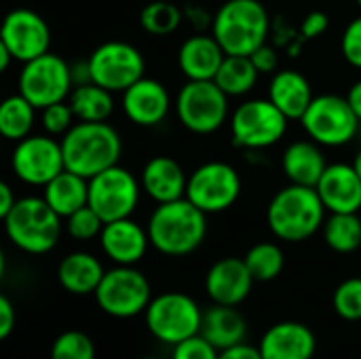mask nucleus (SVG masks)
<instances>
[{"mask_svg":"<svg viewBox=\"0 0 361 359\" xmlns=\"http://www.w3.org/2000/svg\"><path fill=\"white\" fill-rule=\"evenodd\" d=\"M15 307L8 296H0V339H8L15 328Z\"/></svg>","mask_w":361,"mask_h":359,"instance_id":"nucleus-43","label":"nucleus"},{"mask_svg":"<svg viewBox=\"0 0 361 359\" xmlns=\"http://www.w3.org/2000/svg\"><path fill=\"white\" fill-rule=\"evenodd\" d=\"M357 4H360V8H361V0H357Z\"/></svg>","mask_w":361,"mask_h":359,"instance_id":"nucleus-50","label":"nucleus"},{"mask_svg":"<svg viewBox=\"0 0 361 359\" xmlns=\"http://www.w3.org/2000/svg\"><path fill=\"white\" fill-rule=\"evenodd\" d=\"M74 123H76V116H74V110L68 99L51 104L40 110V125H42L44 133H49L53 138H63L74 127Z\"/></svg>","mask_w":361,"mask_h":359,"instance_id":"nucleus-38","label":"nucleus"},{"mask_svg":"<svg viewBox=\"0 0 361 359\" xmlns=\"http://www.w3.org/2000/svg\"><path fill=\"white\" fill-rule=\"evenodd\" d=\"M218 359H264L258 347H252L247 343H239L231 349H224L220 351V358Z\"/></svg>","mask_w":361,"mask_h":359,"instance_id":"nucleus-44","label":"nucleus"},{"mask_svg":"<svg viewBox=\"0 0 361 359\" xmlns=\"http://www.w3.org/2000/svg\"><path fill=\"white\" fill-rule=\"evenodd\" d=\"M42 197L61 218H68L89 205V180L63 169L42 188Z\"/></svg>","mask_w":361,"mask_h":359,"instance_id":"nucleus-28","label":"nucleus"},{"mask_svg":"<svg viewBox=\"0 0 361 359\" xmlns=\"http://www.w3.org/2000/svg\"><path fill=\"white\" fill-rule=\"evenodd\" d=\"M2 220L8 241L32 256L51 252L61 235V216L44 197H19Z\"/></svg>","mask_w":361,"mask_h":359,"instance_id":"nucleus-5","label":"nucleus"},{"mask_svg":"<svg viewBox=\"0 0 361 359\" xmlns=\"http://www.w3.org/2000/svg\"><path fill=\"white\" fill-rule=\"evenodd\" d=\"M66 169L91 180L93 176L118 165L123 154L121 133L108 123L76 121L61 138Z\"/></svg>","mask_w":361,"mask_h":359,"instance_id":"nucleus-3","label":"nucleus"},{"mask_svg":"<svg viewBox=\"0 0 361 359\" xmlns=\"http://www.w3.org/2000/svg\"><path fill=\"white\" fill-rule=\"evenodd\" d=\"M290 118L267 97L245 99L228 118L233 144L243 150H264L281 142Z\"/></svg>","mask_w":361,"mask_h":359,"instance_id":"nucleus-8","label":"nucleus"},{"mask_svg":"<svg viewBox=\"0 0 361 359\" xmlns=\"http://www.w3.org/2000/svg\"><path fill=\"white\" fill-rule=\"evenodd\" d=\"M328 161L324 154V146L309 140L292 142L281 154V171L290 184L298 186H317L324 171L328 169Z\"/></svg>","mask_w":361,"mask_h":359,"instance_id":"nucleus-24","label":"nucleus"},{"mask_svg":"<svg viewBox=\"0 0 361 359\" xmlns=\"http://www.w3.org/2000/svg\"><path fill=\"white\" fill-rule=\"evenodd\" d=\"M123 112L127 121L137 127L161 125L171 110V95L167 87L157 78H140L129 89L123 91Z\"/></svg>","mask_w":361,"mask_h":359,"instance_id":"nucleus-17","label":"nucleus"},{"mask_svg":"<svg viewBox=\"0 0 361 359\" xmlns=\"http://www.w3.org/2000/svg\"><path fill=\"white\" fill-rule=\"evenodd\" d=\"M247 324L237 307L214 305L203 315L201 336H205L218 351L231 349L239 343H245Z\"/></svg>","mask_w":361,"mask_h":359,"instance_id":"nucleus-27","label":"nucleus"},{"mask_svg":"<svg viewBox=\"0 0 361 359\" xmlns=\"http://www.w3.org/2000/svg\"><path fill=\"white\" fill-rule=\"evenodd\" d=\"M328 209L313 186L288 184L271 199L267 207V224L271 233L288 243L311 239L324 229Z\"/></svg>","mask_w":361,"mask_h":359,"instance_id":"nucleus-2","label":"nucleus"},{"mask_svg":"<svg viewBox=\"0 0 361 359\" xmlns=\"http://www.w3.org/2000/svg\"><path fill=\"white\" fill-rule=\"evenodd\" d=\"M104 224L106 222L102 220V216L91 205H85V207H80L78 212H74L72 216L66 218V231L76 241L99 239Z\"/></svg>","mask_w":361,"mask_h":359,"instance_id":"nucleus-37","label":"nucleus"},{"mask_svg":"<svg viewBox=\"0 0 361 359\" xmlns=\"http://www.w3.org/2000/svg\"><path fill=\"white\" fill-rule=\"evenodd\" d=\"M51 359H95V345L85 332L68 330L53 341Z\"/></svg>","mask_w":361,"mask_h":359,"instance_id":"nucleus-35","label":"nucleus"},{"mask_svg":"<svg viewBox=\"0 0 361 359\" xmlns=\"http://www.w3.org/2000/svg\"><path fill=\"white\" fill-rule=\"evenodd\" d=\"M142 182L129 169L114 165L89 180V205L104 222L131 218L140 205Z\"/></svg>","mask_w":361,"mask_h":359,"instance_id":"nucleus-14","label":"nucleus"},{"mask_svg":"<svg viewBox=\"0 0 361 359\" xmlns=\"http://www.w3.org/2000/svg\"><path fill=\"white\" fill-rule=\"evenodd\" d=\"M102 252L114 264L133 267L137 264L150 245L148 229L137 224L133 218H121L114 222H106L99 235Z\"/></svg>","mask_w":361,"mask_h":359,"instance_id":"nucleus-19","label":"nucleus"},{"mask_svg":"<svg viewBox=\"0 0 361 359\" xmlns=\"http://www.w3.org/2000/svg\"><path fill=\"white\" fill-rule=\"evenodd\" d=\"M106 275L104 264L97 256L89 252H72L68 254L57 267V281L59 286L76 296L95 294L97 286Z\"/></svg>","mask_w":361,"mask_h":359,"instance_id":"nucleus-26","label":"nucleus"},{"mask_svg":"<svg viewBox=\"0 0 361 359\" xmlns=\"http://www.w3.org/2000/svg\"><path fill=\"white\" fill-rule=\"evenodd\" d=\"M19 93L30 99L38 110L66 102L74 89V76H72V66L55 55V53H44L32 61H25L21 72H19Z\"/></svg>","mask_w":361,"mask_h":359,"instance_id":"nucleus-11","label":"nucleus"},{"mask_svg":"<svg viewBox=\"0 0 361 359\" xmlns=\"http://www.w3.org/2000/svg\"><path fill=\"white\" fill-rule=\"evenodd\" d=\"M89 76L112 93H123L133 83L144 78L146 61L142 51L125 40H108L93 49L87 59Z\"/></svg>","mask_w":361,"mask_h":359,"instance_id":"nucleus-12","label":"nucleus"},{"mask_svg":"<svg viewBox=\"0 0 361 359\" xmlns=\"http://www.w3.org/2000/svg\"><path fill=\"white\" fill-rule=\"evenodd\" d=\"M254 277L243 258H220L205 275V292L214 305L239 307L254 288Z\"/></svg>","mask_w":361,"mask_h":359,"instance_id":"nucleus-18","label":"nucleus"},{"mask_svg":"<svg viewBox=\"0 0 361 359\" xmlns=\"http://www.w3.org/2000/svg\"><path fill=\"white\" fill-rule=\"evenodd\" d=\"M258 349L264 359H313L317 339L300 322H279L262 334Z\"/></svg>","mask_w":361,"mask_h":359,"instance_id":"nucleus-21","label":"nucleus"},{"mask_svg":"<svg viewBox=\"0 0 361 359\" xmlns=\"http://www.w3.org/2000/svg\"><path fill=\"white\" fill-rule=\"evenodd\" d=\"M322 233L326 245L336 254H351L361 248V218L357 214H330Z\"/></svg>","mask_w":361,"mask_h":359,"instance_id":"nucleus-32","label":"nucleus"},{"mask_svg":"<svg viewBox=\"0 0 361 359\" xmlns=\"http://www.w3.org/2000/svg\"><path fill=\"white\" fill-rule=\"evenodd\" d=\"M150 245L165 256H188L201 248L207 237V214L186 197L169 203H157L148 218Z\"/></svg>","mask_w":361,"mask_h":359,"instance_id":"nucleus-1","label":"nucleus"},{"mask_svg":"<svg viewBox=\"0 0 361 359\" xmlns=\"http://www.w3.org/2000/svg\"><path fill=\"white\" fill-rule=\"evenodd\" d=\"M258 76L250 55H226L214 80L228 97H243L256 87Z\"/></svg>","mask_w":361,"mask_h":359,"instance_id":"nucleus-30","label":"nucleus"},{"mask_svg":"<svg viewBox=\"0 0 361 359\" xmlns=\"http://www.w3.org/2000/svg\"><path fill=\"white\" fill-rule=\"evenodd\" d=\"M332 307L345 322H361V277H349L334 290Z\"/></svg>","mask_w":361,"mask_h":359,"instance_id":"nucleus-36","label":"nucleus"},{"mask_svg":"<svg viewBox=\"0 0 361 359\" xmlns=\"http://www.w3.org/2000/svg\"><path fill=\"white\" fill-rule=\"evenodd\" d=\"M142 28L152 36H169L173 34L182 23V11L167 0H154L148 2L140 13Z\"/></svg>","mask_w":361,"mask_h":359,"instance_id":"nucleus-34","label":"nucleus"},{"mask_svg":"<svg viewBox=\"0 0 361 359\" xmlns=\"http://www.w3.org/2000/svg\"><path fill=\"white\" fill-rule=\"evenodd\" d=\"M347 99H349L353 112L357 114V118L361 121V78L351 85V89H349V93H347Z\"/></svg>","mask_w":361,"mask_h":359,"instance_id":"nucleus-46","label":"nucleus"},{"mask_svg":"<svg viewBox=\"0 0 361 359\" xmlns=\"http://www.w3.org/2000/svg\"><path fill=\"white\" fill-rule=\"evenodd\" d=\"M226 53L214 34H195L180 44L178 68L186 80H214Z\"/></svg>","mask_w":361,"mask_h":359,"instance_id":"nucleus-23","label":"nucleus"},{"mask_svg":"<svg viewBox=\"0 0 361 359\" xmlns=\"http://www.w3.org/2000/svg\"><path fill=\"white\" fill-rule=\"evenodd\" d=\"M307 135L324 148H338L355 140L361 121L353 112L347 95H315L300 118Z\"/></svg>","mask_w":361,"mask_h":359,"instance_id":"nucleus-9","label":"nucleus"},{"mask_svg":"<svg viewBox=\"0 0 361 359\" xmlns=\"http://www.w3.org/2000/svg\"><path fill=\"white\" fill-rule=\"evenodd\" d=\"M93 296L106 315L116 320H131L148 309L152 300V288L146 275L135 267L116 264L114 269L106 271Z\"/></svg>","mask_w":361,"mask_h":359,"instance_id":"nucleus-10","label":"nucleus"},{"mask_svg":"<svg viewBox=\"0 0 361 359\" xmlns=\"http://www.w3.org/2000/svg\"><path fill=\"white\" fill-rule=\"evenodd\" d=\"M250 57H252V61H254V66H256V70L260 74H275L279 70V55L267 42L260 49H256Z\"/></svg>","mask_w":361,"mask_h":359,"instance_id":"nucleus-41","label":"nucleus"},{"mask_svg":"<svg viewBox=\"0 0 361 359\" xmlns=\"http://www.w3.org/2000/svg\"><path fill=\"white\" fill-rule=\"evenodd\" d=\"M203 315L205 313L192 296L182 292H165L152 296L148 309L144 311V322L157 341L176 347L178 343L201 334Z\"/></svg>","mask_w":361,"mask_h":359,"instance_id":"nucleus-7","label":"nucleus"},{"mask_svg":"<svg viewBox=\"0 0 361 359\" xmlns=\"http://www.w3.org/2000/svg\"><path fill=\"white\" fill-rule=\"evenodd\" d=\"M11 61H15L13 53L4 44H0V72H6L8 66H11Z\"/></svg>","mask_w":361,"mask_h":359,"instance_id":"nucleus-47","label":"nucleus"},{"mask_svg":"<svg viewBox=\"0 0 361 359\" xmlns=\"http://www.w3.org/2000/svg\"><path fill=\"white\" fill-rule=\"evenodd\" d=\"M330 25V19L326 13L322 11H311L305 19H302V25H300V32L305 38H317L322 36Z\"/></svg>","mask_w":361,"mask_h":359,"instance_id":"nucleus-42","label":"nucleus"},{"mask_svg":"<svg viewBox=\"0 0 361 359\" xmlns=\"http://www.w3.org/2000/svg\"><path fill=\"white\" fill-rule=\"evenodd\" d=\"M313 89L298 70H277L269 83V99L290 118L300 121L313 102Z\"/></svg>","mask_w":361,"mask_h":359,"instance_id":"nucleus-25","label":"nucleus"},{"mask_svg":"<svg viewBox=\"0 0 361 359\" xmlns=\"http://www.w3.org/2000/svg\"><path fill=\"white\" fill-rule=\"evenodd\" d=\"M241 197V176L224 161H207L188 174L186 199L205 214L231 209Z\"/></svg>","mask_w":361,"mask_h":359,"instance_id":"nucleus-13","label":"nucleus"},{"mask_svg":"<svg viewBox=\"0 0 361 359\" xmlns=\"http://www.w3.org/2000/svg\"><path fill=\"white\" fill-rule=\"evenodd\" d=\"M228 99L216 80H186L176 95L173 110L184 129L197 135H209L228 123Z\"/></svg>","mask_w":361,"mask_h":359,"instance_id":"nucleus-6","label":"nucleus"},{"mask_svg":"<svg viewBox=\"0 0 361 359\" xmlns=\"http://www.w3.org/2000/svg\"><path fill=\"white\" fill-rule=\"evenodd\" d=\"M68 102L74 110L76 121L102 123V121H108L114 112L112 91L104 89L102 85H97L93 80L74 85Z\"/></svg>","mask_w":361,"mask_h":359,"instance_id":"nucleus-29","label":"nucleus"},{"mask_svg":"<svg viewBox=\"0 0 361 359\" xmlns=\"http://www.w3.org/2000/svg\"><path fill=\"white\" fill-rule=\"evenodd\" d=\"M142 359H159V358H142Z\"/></svg>","mask_w":361,"mask_h":359,"instance_id":"nucleus-49","label":"nucleus"},{"mask_svg":"<svg viewBox=\"0 0 361 359\" xmlns=\"http://www.w3.org/2000/svg\"><path fill=\"white\" fill-rule=\"evenodd\" d=\"M17 199H19V197L13 193V188H11L6 182H2V184H0V218H4V216L15 207Z\"/></svg>","mask_w":361,"mask_h":359,"instance_id":"nucleus-45","label":"nucleus"},{"mask_svg":"<svg viewBox=\"0 0 361 359\" xmlns=\"http://www.w3.org/2000/svg\"><path fill=\"white\" fill-rule=\"evenodd\" d=\"M271 17L260 0H226L214 15L212 34L226 55H252L267 42Z\"/></svg>","mask_w":361,"mask_h":359,"instance_id":"nucleus-4","label":"nucleus"},{"mask_svg":"<svg viewBox=\"0 0 361 359\" xmlns=\"http://www.w3.org/2000/svg\"><path fill=\"white\" fill-rule=\"evenodd\" d=\"M353 167H355V171L360 174V178H361V148H360V150H357L355 159H353Z\"/></svg>","mask_w":361,"mask_h":359,"instance_id":"nucleus-48","label":"nucleus"},{"mask_svg":"<svg viewBox=\"0 0 361 359\" xmlns=\"http://www.w3.org/2000/svg\"><path fill=\"white\" fill-rule=\"evenodd\" d=\"M142 190L154 203H169L186 197L188 176L171 157H152L140 174Z\"/></svg>","mask_w":361,"mask_h":359,"instance_id":"nucleus-22","label":"nucleus"},{"mask_svg":"<svg viewBox=\"0 0 361 359\" xmlns=\"http://www.w3.org/2000/svg\"><path fill=\"white\" fill-rule=\"evenodd\" d=\"M220 351L201 334L178 343L171 349V359H218Z\"/></svg>","mask_w":361,"mask_h":359,"instance_id":"nucleus-39","label":"nucleus"},{"mask_svg":"<svg viewBox=\"0 0 361 359\" xmlns=\"http://www.w3.org/2000/svg\"><path fill=\"white\" fill-rule=\"evenodd\" d=\"M341 51L353 68L361 70V15L349 21V25L345 28L341 38Z\"/></svg>","mask_w":361,"mask_h":359,"instance_id":"nucleus-40","label":"nucleus"},{"mask_svg":"<svg viewBox=\"0 0 361 359\" xmlns=\"http://www.w3.org/2000/svg\"><path fill=\"white\" fill-rule=\"evenodd\" d=\"M36 106L25 99L19 91L15 95H8L0 104V133L8 142H19L27 135H32L34 123H36Z\"/></svg>","mask_w":361,"mask_h":359,"instance_id":"nucleus-31","label":"nucleus"},{"mask_svg":"<svg viewBox=\"0 0 361 359\" xmlns=\"http://www.w3.org/2000/svg\"><path fill=\"white\" fill-rule=\"evenodd\" d=\"M315 188L328 214H357L361 209V178L353 163H330Z\"/></svg>","mask_w":361,"mask_h":359,"instance_id":"nucleus-20","label":"nucleus"},{"mask_svg":"<svg viewBox=\"0 0 361 359\" xmlns=\"http://www.w3.org/2000/svg\"><path fill=\"white\" fill-rule=\"evenodd\" d=\"M0 44H4L15 61H32L51 49V28L32 8H13L4 15L0 28Z\"/></svg>","mask_w":361,"mask_h":359,"instance_id":"nucleus-16","label":"nucleus"},{"mask_svg":"<svg viewBox=\"0 0 361 359\" xmlns=\"http://www.w3.org/2000/svg\"><path fill=\"white\" fill-rule=\"evenodd\" d=\"M243 260L256 281H273L281 275V271L286 267L283 250L271 241L252 245L247 250V254L243 256Z\"/></svg>","mask_w":361,"mask_h":359,"instance_id":"nucleus-33","label":"nucleus"},{"mask_svg":"<svg viewBox=\"0 0 361 359\" xmlns=\"http://www.w3.org/2000/svg\"><path fill=\"white\" fill-rule=\"evenodd\" d=\"M11 167L19 182L44 188L57 174L66 169L61 140H55L49 133H32L15 142Z\"/></svg>","mask_w":361,"mask_h":359,"instance_id":"nucleus-15","label":"nucleus"}]
</instances>
